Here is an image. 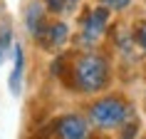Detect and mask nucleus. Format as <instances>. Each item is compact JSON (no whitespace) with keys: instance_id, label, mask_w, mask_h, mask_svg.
Listing matches in <instances>:
<instances>
[{"instance_id":"20e7f679","label":"nucleus","mask_w":146,"mask_h":139,"mask_svg":"<svg viewBox=\"0 0 146 139\" xmlns=\"http://www.w3.org/2000/svg\"><path fill=\"white\" fill-rule=\"evenodd\" d=\"M69 40H72V30H69V25L64 23V20H60V17H50L47 25L35 35V37H32V42H35L42 52L60 55L62 50L67 47Z\"/></svg>"},{"instance_id":"0eeeda50","label":"nucleus","mask_w":146,"mask_h":139,"mask_svg":"<svg viewBox=\"0 0 146 139\" xmlns=\"http://www.w3.org/2000/svg\"><path fill=\"white\" fill-rule=\"evenodd\" d=\"M47 20H50V15H47V10H45V5H42V0H32L30 5L25 8L23 23H25V30H27V35H30V37H35V35L45 27Z\"/></svg>"},{"instance_id":"ddd939ff","label":"nucleus","mask_w":146,"mask_h":139,"mask_svg":"<svg viewBox=\"0 0 146 139\" xmlns=\"http://www.w3.org/2000/svg\"><path fill=\"white\" fill-rule=\"evenodd\" d=\"M144 107H146V94H144Z\"/></svg>"},{"instance_id":"4468645a","label":"nucleus","mask_w":146,"mask_h":139,"mask_svg":"<svg viewBox=\"0 0 146 139\" xmlns=\"http://www.w3.org/2000/svg\"><path fill=\"white\" fill-rule=\"evenodd\" d=\"M144 139H146V137H144Z\"/></svg>"},{"instance_id":"6e6552de","label":"nucleus","mask_w":146,"mask_h":139,"mask_svg":"<svg viewBox=\"0 0 146 139\" xmlns=\"http://www.w3.org/2000/svg\"><path fill=\"white\" fill-rule=\"evenodd\" d=\"M42 5H45L47 15L50 17H60V20H64V17L74 15L79 10V5H82V0H42Z\"/></svg>"},{"instance_id":"9b49d317","label":"nucleus","mask_w":146,"mask_h":139,"mask_svg":"<svg viewBox=\"0 0 146 139\" xmlns=\"http://www.w3.org/2000/svg\"><path fill=\"white\" fill-rule=\"evenodd\" d=\"M131 37H134V42H136V47L146 55V20H139V23L134 25Z\"/></svg>"},{"instance_id":"f257e3e1","label":"nucleus","mask_w":146,"mask_h":139,"mask_svg":"<svg viewBox=\"0 0 146 139\" xmlns=\"http://www.w3.org/2000/svg\"><path fill=\"white\" fill-rule=\"evenodd\" d=\"M60 77L77 94H102L111 87L114 70L111 60L99 50H79L74 55H64V70Z\"/></svg>"},{"instance_id":"39448f33","label":"nucleus","mask_w":146,"mask_h":139,"mask_svg":"<svg viewBox=\"0 0 146 139\" xmlns=\"http://www.w3.org/2000/svg\"><path fill=\"white\" fill-rule=\"evenodd\" d=\"M52 134L57 139H89L92 137V124L79 112H67L52 122Z\"/></svg>"},{"instance_id":"f8f14e48","label":"nucleus","mask_w":146,"mask_h":139,"mask_svg":"<svg viewBox=\"0 0 146 139\" xmlns=\"http://www.w3.org/2000/svg\"><path fill=\"white\" fill-rule=\"evenodd\" d=\"M134 3V0H102V5L107 10H111V13H121V10H126Z\"/></svg>"},{"instance_id":"7ed1b4c3","label":"nucleus","mask_w":146,"mask_h":139,"mask_svg":"<svg viewBox=\"0 0 146 139\" xmlns=\"http://www.w3.org/2000/svg\"><path fill=\"white\" fill-rule=\"evenodd\" d=\"M111 25V10H107L104 5H94L87 8L79 15V30H77V47L79 50H97L104 35L109 32Z\"/></svg>"},{"instance_id":"423d86ee","label":"nucleus","mask_w":146,"mask_h":139,"mask_svg":"<svg viewBox=\"0 0 146 139\" xmlns=\"http://www.w3.org/2000/svg\"><path fill=\"white\" fill-rule=\"evenodd\" d=\"M13 65H10V75H8V90L13 97L23 92V85H25V70H27V55H25V47L20 42L13 45Z\"/></svg>"},{"instance_id":"9d476101","label":"nucleus","mask_w":146,"mask_h":139,"mask_svg":"<svg viewBox=\"0 0 146 139\" xmlns=\"http://www.w3.org/2000/svg\"><path fill=\"white\" fill-rule=\"evenodd\" d=\"M116 132H119V139H136V134H139V117H136V112H134Z\"/></svg>"},{"instance_id":"f03ea898","label":"nucleus","mask_w":146,"mask_h":139,"mask_svg":"<svg viewBox=\"0 0 146 139\" xmlns=\"http://www.w3.org/2000/svg\"><path fill=\"white\" fill-rule=\"evenodd\" d=\"M134 114V104L121 92H102L87 104V119L99 132H116Z\"/></svg>"},{"instance_id":"1a4fd4ad","label":"nucleus","mask_w":146,"mask_h":139,"mask_svg":"<svg viewBox=\"0 0 146 139\" xmlns=\"http://www.w3.org/2000/svg\"><path fill=\"white\" fill-rule=\"evenodd\" d=\"M13 45H15V32H13V25L5 23L0 27V67L5 65V60L13 52Z\"/></svg>"}]
</instances>
